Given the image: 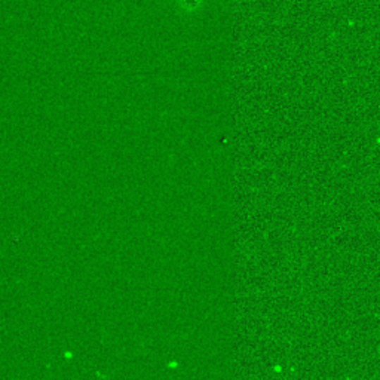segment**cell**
<instances>
[{"label":"cell","instance_id":"6da1fadb","mask_svg":"<svg viewBox=\"0 0 380 380\" xmlns=\"http://www.w3.org/2000/svg\"><path fill=\"white\" fill-rule=\"evenodd\" d=\"M178 4H180L181 9H185L186 12H193V11L201 8L204 0H178Z\"/></svg>","mask_w":380,"mask_h":380}]
</instances>
